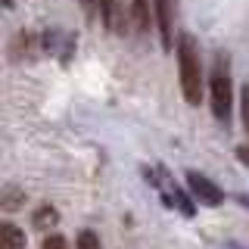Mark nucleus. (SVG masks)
Segmentation results:
<instances>
[{
	"label": "nucleus",
	"instance_id": "f257e3e1",
	"mask_svg": "<svg viewBox=\"0 0 249 249\" xmlns=\"http://www.w3.org/2000/svg\"><path fill=\"white\" fill-rule=\"evenodd\" d=\"M178 69H181V90L184 100L190 106H196L202 100V66H199V53L190 35L178 37Z\"/></svg>",
	"mask_w": 249,
	"mask_h": 249
},
{
	"label": "nucleus",
	"instance_id": "f03ea898",
	"mask_svg": "<svg viewBox=\"0 0 249 249\" xmlns=\"http://www.w3.org/2000/svg\"><path fill=\"white\" fill-rule=\"evenodd\" d=\"M209 88H212V112L215 119L228 122L231 119V106H233V90H231V78L228 72H218L212 75V81H209Z\"/></svg>",
	"mask_w": 249,
	"mask_h": 249
},
{
	"label": "nucleus",
	"instance_id": "7ed1b4c3",
	"mask_svg": "<svg viewBox=\"0 0 249 249\" xmlns=\"http://www.w3.org/2000/svg\"><path fill=\"white\" fill-rule=\"evenodd\" d=\"M187 184H190V190H193V196H196L202 206H221V190L209 181L206 175H199V171H187Z\"/></svg>",
	"mask_w": 249,
	"mask_h": 249
},
{
	"label": "nucleus",
	"instance_id": "20e7f679",
	"mask_svg": "<svg viewBox=\"0 0 249 249\" xmlns=\"http://www.w3.org/2000/svg\"><path fill=\"white\" fill-rule=\"evenodd\" d=\"M156 16H159V37L162 47H171V0H156Z\"/></svg>",
	"mask_w": 249,
	"mask_h": 249
},
{
	"label": "nucleus",
	"instance_id": "39448f33",
	"mask_svg": "<svg viewBox=\"0 0 249 249\" xmlns=\"http://www.w3.org/2000/svg\"><path fill=\"white\" fill-rule=\"evenodd\" d=\"M25 246V233L16 224H3L0 228V249H22Z\"/></svg>",
	"mask_w": 249,
	"mask_h": 249
},
{
	"label": "nucleus",
	"instance_id": "423d86ee",
	"mask_svg": "<svg viewBox=\"0 0 249 249\" xmlns=\"http://www.w3.org/2000/svg\"><path fill=\"white\" fill-rule=\"evenodd\" d=\"M131 19H134L137 31H146L150 28V3H146V0H134V3H131Z\"/></svg>",
	"mask_w": 249,
	"mask_h": 249
},
{
	"label": "nucleus",
	"instance_id": "0eeeda50",
	"mask_svg": "<svg viewBox=\"0 0 249 249\" xmlns=\"http://www.w3.org/2000/svg\"><path fill=\"white\" fill-rule=\"evenodd\" d=\"M100 6V19H103L106 28H115V0H97Z\"/></svg>",
	"mask_w": 249,
	"mask_h": 249
},
{
	"label": "nucleus",
	"instance_id": "6e6552de",
	"mask_svg": "<svg viewBox=\"0 0 249 249\" xmlns=\"http://www.w3.org/2000/svg\"><path fill=\"white\" fill-rule=\"evenodd\" d=\"M78 249H100V240L93 231H81L78 233Z\"/></svg>",
	"mask_w": 249,
	"mask_h": 249
},
{
	"label": "nucleus",
	"instance_id": "1a4fd4ad",
	"mask_svg": "<svg viewBox=\"0 0 249 249\" xmlns=\"http://www.w3.org/2000/svg\"><path fill=\"white\" fill-rule=\"evenodd\" d=\"M53 221H56V212H53L50 206L37 209V215H35V224H37V228H44V224H53Z\"/></svg>",
	"mask_w": 249,
	"mask_h": 249
},
{
	"label": "nucleus",
	"instance_id": "9d476101",
	"mask_svg": "<svg viewBox=\"0 0 249 249\" xmlns=\"http://www.w3.org/2000/svg\"><path fill=\"white\" fill-rule=\"evenodd\" d=\"M41 249H69V243H66L62 237H56V233H53V237H44Z\"/></svg>",
	"mask_w": 249,
	"mask_h": 249
},
{
	"label": "nucleus",
	"instance_id": "9b49d317",
	"mask_svg": "<svg viewBox=\"0 0 249 249\" xmlns=\"http://www.w3.org/2000/svg\"><path fill=\"white\" fill-rule=\"evenodd\" d=\"M243 124L249 131V88H243Z\"/></svg>",
	"mask_w": 249,
	"mask_h": 249
},
{
	"label": "nucleus",
	"instance_id": "f8f14e48",
	"mask_svg": "<svg viewBox=\"0 0 249 249\" xmlns=\"http://www.w3.org/2000/svg\"><path fill=\"white\" fill-rule=\"evenodd\" d=\"M81 3H84V10H88V16L93 13V0H81Z\"/></svg>",
	"mask_w": 249,
	"mask_h": 249
}]
</instances>
